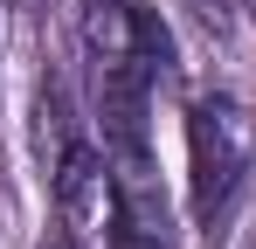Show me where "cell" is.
<instances>
[{
	"label": "cell",
	"instance_id": "1",
	"mask_svg": "<svg viewBox=\"0 0 256 249\" xmlns=\"http://www.w3.org/2000/svg\"><path fill=\"white\" fill-rule=\"evenodd\" d=\"M250 152H256V124L228 90H208L187 104V201L201 222L228 214L242 173H250Z\"/></svg>",
	"mask_w": 256,
	"mask_h": 249
},
{
	"label": "cell",
	"instance_id": "2",
	"mask_svg": "<svg viewBox=\"0 0 256 249\" xmlns=\"http://www.w3.org/2000/svg\"><path fill=\"white\" fill-rule=\"evenodd\" d=\"M194 7V21L208 28V35H228V14H236V0H187Z\"/></svg>",
	"mask_w": 256,
	"mask_h": 249
},
{
	"label": "cell",
	"instance_id": "3",
	"mask_svg": "<svg viewBox=\"0 0 256 249\" xmlns=\"http://www.w3.org/2000/svg\"><path fill=\"white\" fill-rule=\"evenodd\" d=\"M42 249H76V236H70V222H56V228L42 236Z\"/></svg>",
	"mask_w": 256,
	"mask_h": 249
},
{
	"label": "cell",
	"instance_id": "4",
	"mask_svg": "<svg viewBox=\"0 0 256 249\" xmlns=\"http://www.w3.org/2000/svg\"><path fill=\"white\" fill-rule=\"evenodd\" d=\"M62 7H70V14H84V0H62Z\"/></svg>",
	"mask_w": 256,
	"mask_h": 249
},
{
	"label": "cell",
	"instance_id": "5",
	"mask_svg": "<svg viewBox=\"0 0 256 249\" xmlns=\"http://www.w3.org/2000/svg\"><path fill=\"white\" fill-rule=\"evenodd\" d=\"M250 7H256V0H250Z\"/></svg>",
	"mask_w": 256,
	"mask_h": 249
}]
</instances>
